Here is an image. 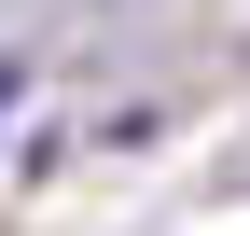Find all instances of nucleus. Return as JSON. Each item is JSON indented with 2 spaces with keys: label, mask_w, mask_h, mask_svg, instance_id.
Masks as SVG:
<instances>
[{
  "label": "nucleus",
  "mask_w": 250,
  "mask_h": 236,
  "mask_svg": "<svg viewBox=\"0 0 250 236\" xmlns=\"http://www.w3.org/2000/svg\"><path fill=\"white\" fill-rule=\"evenodd\" d=\"M0 111H14V56H0Z\"/></svg>",
  "instance_id": "f257e3e1"
}]
</instances>
